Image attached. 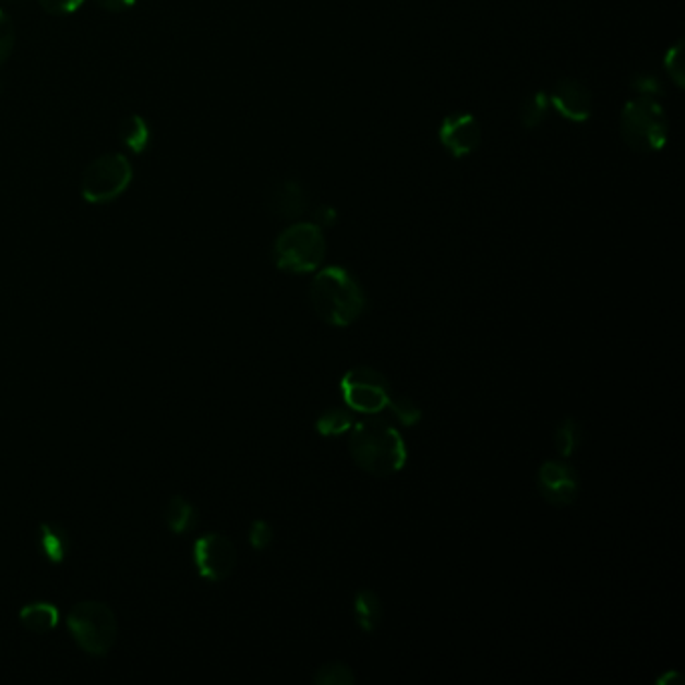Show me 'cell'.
<instances>
[{"instance_id": "1", "label": "cell", "mask_w": 685, "mask_h": 685, "mask_svg": "<svg viewBox=\"0 0 685 685\" xmlns=\"http://www.w3.org/2000/svg\"><path fill=\"white\" fill-rule=\"evenodd\" d=\"M350 457L372 477H390L407 465V445L400 432L384 419L358 422L350 432Z\"/></svg>"}, {"instance_id": "20", "label": "cell", "mask_w": 685, "mask_h": 685, "mask_svg": "<svg viewBox=\"0 0 685 685\" xmlns=\"http://www.w3.org/2000/svg\"><path fill=\"white\" fill-rule=\"evenodd\" d=\"M316 431L322 436H340L344 432L352 431V419L346 410L332 408L320 414L316 420Z\"/></svg>"}, {"instance_id": "27", "label": "cell", "mask_w": 685, "mask_h": 685, "mask_svg": "<svg viewBox=\"0 0 685 685\" xmlns=\"http://www.w3.org/2000/svg\"><path fill=\"white\" fill-rule=\"evenodd\" d=\"M665 63H668V71H670V73L675 71V73H673L675 83L682 85V67H680V63H682V45H675L672 51L668 52V61H665Z\"/></svg>"}, {"instance_id": "7", "label": "cell", "mask_w": 685, "mask_h": 685, "mask_svg": "<svg viewBox=\"0 0 685 685\" xmlns=\"http://www.w3.org/2000/svg\"><path fill=\"white\" fill-rule=\"evenodd\" d=\"M340 393L348 408L364 414L381 412L393 396L384 374L369 366L348 370L340 382Z\"/></svg>"}, {"instance_id": "12", "label": "cell", "mask_w": 685, "mask_h": 685, "mask_svg": "<svg viewBox=\"0 0 685 685\" xmlns=\"http://www.w3.org/2000/svg\"><path fill=\"white\" fill-rule=\"evenodd\" d=\"M267 207L272 209V214L284 217V219H296V217L304 216L308 209V195H305L302 183L286 179L276 183L269 195H267Z\"/></svg>"}, {"instance_id": "18", "label": "cell", "mask_w": 685, "mask_h": 685, "mask_svg": "<svg viewBox=\"0 0 685 685\" xmlns=\"http://www.w3.org/2000/svg\"><path fill=\"white\" fill-rule=\"evenodd\" d=\"M584 424L579 420L565 419L555 431V446L563 458L573 457L579 450V446L584 445Z\"/></svg>"}, {"instance_id": "4", "label": "cell", "mask_w": 685, "mask_h": 685, "mask_svg": "<svg viewBox=\"0 0 685 685\" xmlns=\"http://www.w3.org/2000/svg\"><path fill=\"white\" fill-rule=\"evenodd\" d=\"M67 625L76 646L89 656H107L117 641V615L101 601H83L75 605L69 611Z\"/></svg>"}, {"instance_id": "10", "label": "cell", "mask_w": 685, "mask_h": 685, "mask_svg": "<svg viewBox=\"0 0 685 685\" xmlns=\"http://www.w3.org/2000/svg\"><path fill=\"white\" fill-rule=\"evenodd\" d=\"M438 140L453 157H467L481 143V125L469 113H453L446 117L438 131Z\"/></svg>"}, {"instance_id": "8", "label": "cell", "mask_w": 685, "mask_h": 685, "mask_svg": "<svg viewBox=\"0 0 685 685\" xmlns=\"http://www.w3.org/2000/svg\"><path fill=\"white\" fill-rule=\"evenodd\" d=\"M193 563L204 579L219 584L236 569L238 551L226 534L207 533L193 545Z\"/></svg>"}, {"instance_id": "2", "label": "cell", "mask_w": 685, "mask_h": 685, "mask_svg": "<svg viewBox=\"0 0 685 685\" xmlns=\"http://www.w3.org/2000/svg\"><path fill=\"white\" fill-rule=\"evenodd\" d=\"M310 302L317 316L336 328L352 326L366 308V296L358 279L342 266L320 269L310 286Z\"/></svg>"}, {"instance_id": "29", "label": "cell", "mask_w": 685, "mask_h": 685, "mask_svg": "<svg viewBox=\"0 0 685 685\" xmlns=\"http://www.w3.org/2000/svg\"><path fill=\"white\" fill-rule=\"evenodd\" d=\"M334 209L332 207H317V212H314V219H316V226H331L334 224Z\"/></svg>"}, {"instance_id": "5", "label": "cell", "mask_w": 685, "mask_h": 685, "mask_svg": "<svg viewBox=\"0 0 685 685\" xmlns=\"http://www.w3.org/2000/svg\"><path fill=\"white\" fill-rule=\"evenodd\" d=\"M622 137L635 152H658L668 140V123L660 103L639 97L627 103L622 113Z\"/></svg>"}, {"instance_id": "15", "label": "cell", "mask_w": 685, "mask_h": 685, "mask_svg": "<svg viewBox=\"0 0 685 685\" xmlns=\"http://www.w3.org/2000/svg\"><path fill=\"white\" fill-rule=\"evenodd\" d=\"M69 533L61 522H43L40 525V549L45 557L55 565L63 563L69 555Z\"/></svg>"}, {"instance_id": "21", "label": "cell", "mask_w": 685, "mask_h": 685, "mask_svg": "<svg viewBox=\"0 0 685 685\" xmlns=\"http://www.w3.org/2000/svg\"><path fill=\"white\" fill-rule=\"evenodd\" d=\"M549 113V97L545 93H534L529 99L522 101L520 107V121L525 128H539Z\"/></svg>"}, {"instance_id": "25", "label": "cell", "mask_w": 685, "mask_h": 685, "mask_svg": "<svg viewBox=\"0 0 685 685\" xmlns=\"http://www.w3.org/2000/svg\"><path fill=\"white\" fill-rule=\"evenodd\" d=\"M38 2L52 16L73 14L85 4V0H38Z\"/></svg>"}, {"instance_id": "6", "label": "cell", "mask_w": 685, "mask_h": 685, "mask_svg": "<svg viewBox=\"0 0 685 685\" xmlns=\"http://www.w3.org/2000/svg\"><path fill=\"white\" fill-rule=\"evenodd\" d=\"M133 179V167L121 153H107L91 161L81 178V195L89 204H109L121 197Z\"/></svg>"}, {"instance_id": "9", "label": "cell", "mask_w": 685, "mask_h": 685, "mask_svg": "<svg viewBox=\"0 0 685 685\" xmlns=\"http://www.w3.org/2000/svg\"><path fill=\"white\" fill-rule=\"evenodd\" d=\"M539 491L549 505L569 507L579 496L581 481L569 462L546 460L539 469Z\"/></svg>"}, {"instance_id": "3", "label": "cell", "mask_w": 685, "mask_h": 685, "mask_svg": "<svg viewBox=\"0 0 685 685\" xmlns=\"http://www.w3.org/2000/svg\"><path fill=\"white\" fill-rule=\"evenodd\" d=\"M326 257V240L316 224H293L274 243V262L288 274H310Z\"/></svg>"}, {"instance_id": "28", "label": "cell", "mask_w": 685, "mask_h": 685, "mask_svg": "<svg viewBox=\"0 0 685 685\" xmlns=\"http://www.w3.org/2000/svg\"><path fill=\"white\" fill-rule=\"evenodd\" d=\"M97 4L109 13H123L135 4V0H97Z\"/></svg>"}, {"instance_id": "26", "label": "cell", "mask_w": 685, "mask_h": 685, "mask_svg": "<svg viewBox=\"0 0 685 685\" xmlns=\"http://www.w3.org/2000/svg\"><path fill=\"white\" fill-rule=\"evenodd\" d=\"M635 89L641 93V97H651V99H656V95H661L660 81L653 75L637 76Z\"/></svg>"}, {"instance_id": "17", "label": "cell", "mask_w": 685, "mask_h": 685, "mask_svg": "<svg viewBox=\"0 0 685 685\" xmlns=\"http://www.w3.org/2000/svg\"><path fill=\"white\" fill-rule=\"evenodd\" d=\"M119 140L133 153H143L152 143V131L140 115H128L119 125Z\"/></svg>"}, {"instance_id": "13", "label": "cell", "mask_w": 685, "mask_h": 685, "mask_svg": "<svg viewBox=\"0 0 685 685\" xmlns=\"http://www.w3.org/2000/svg\"><path fill=\"white\" fill-rule=\"evenodd\" d=\"M19 620L21 625L33 634H49L59 625V610L47 601L28 603L19 613Z\"/></svg>"}, {"instance_id": "30", "label": "cell", "mask_w": 685, "mask_h": 685, "mask_svg": "<svg viewBox=\"0 0 685 685\" xmlns=\"http://www.w3.org/2000/svg\"><path fill=\"white\" fill-rule=\"evenodd\" d=\"M673 680H682V677H680V673L673 672L672 675H670V673H668V675H665V677H661V680H660V682H658V684H660V685L668 684V682H673Z\"/></svg>"}, {"instance_id": "14", "label": "cell", "mask_w": 685, "mask_h": 685, "mask_svg": "<svg viewBox=\"0 0 685 685\" xmlns=\"http://www.w3.org/2000/svg\"><path fill=\"white\" fill-rule=\"evenodd\" d=\"M354 617L362 632L366 634L376 632L382 623L381 597L370 589L358 591L354 597Z\"/></svg>"}, {"instance_id": "16", "label": "cell", "mask_w": 685, "mask_h": 685, "mask_svg": "<svg viewBox=\"0 0 685 685\" xmlns=\"http://www.w3.org/2000/svg\"><path fill=\"white\" fill-rule=\"evenodd\" d=\"M167 529L171 533L185 534L197 525V510L185 496H173L166 507Z\"/></svg>"}, {"instance_id": "24", "label": "cell", "mask_w": 685, "mask_h": 685, "mask_svg": "<svg viewBox=\"0 0 685 685\" xmlns=\"http://www.w3.org/2000/svg\"><path fill=\"white\" fill-rule=\"evenodd\" d=\"M272 539H274V529L269 527V522L266 520H254L252 527H250V545L254 546L255 551H264L267 546L272 545Z\"/></svg>"}, {"instance_id": "19", "label": "cell", "mask_w": 685, "mask_h": 685, "mask_svg": "<svg viewBox=\"0 0 685 685\" xmlns=\"http://www.w3.org/2000/svg\"><path fill=\"white\" fill-rule=\"evenodd\" d=\"M312 682L317 685H354L356 677L350 665L342 661H331L314 673Z\"/></svg>"}, {"instance_id": "11", "label": "cell", "mask_w": 685, "mask_h": 685, "mask_svg": "<svg viewBox=\"0 0 685 685\" xmlns=\"http://www.w3.org/2000/svg\"><path fill=\"white\" fill-rule=\"evenodd\" d=\"M549 101L553 103L561 117L569 119L573 123H584L591 117V93L579 81L573 79L561 81L553 95L549 97Z\"/></svg>"}, {"instance_id": "23", "label": "cell", "mask_w": 685, "mask_h": 685, "mask_svg": "<svg viewBox=\"0 0 685 685\" xmlns=\"http://www.w3.org/2000/svg\"><path fill=\"white\" fill-rule=\"evenodd\" d=\"M14 43H16V33H14L13 21L0 9V64L11 57Z\"/></svg>"}, {"instance_id": "22", "label": "cell", "mask_w": 685, "mask_h": 685, "mask_svg": "<svg viewBox=\"0 0 685 685\" xmlns=\"http://www.w3.org/2000/svg\"><path fill=\"white\" fill-rule=\"evenodd\" d=\"M388 407L402 426H417L422 419V410H420L419 405L412 402L407 396H390Z\"/></svg>"}]
</instances>
